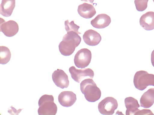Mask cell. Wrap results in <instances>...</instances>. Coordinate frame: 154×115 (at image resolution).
Here are the masks:
<instances>
[{"instance_id": "1", "label": "cell", "mask_w": 154, "mask_h": 115, "mask_svg": "<svg viewBox=\"0 0 154 115\" xmlns=\"http://www.w3.org/2000/svg\"><path fill=\"white\" fill-rule=\"evenodd\" d=\"M78 34L70 31L67 32L63 36L62 41L59 45V50L62 55L69 56L73 53L81 41V38Z\"/></svg>"}, {"instance_id": "2", "label": "cell", "mask_w": 154, "mask_h": 115, "mask_svg": "<svg viewBox=\"0 0 154 115\" xmlns=\"http://www.w3.org/2000/svg\"><path fill=\"white\" fill-rule=\"evenodd\" d=\"M80 90L88 102H94L101 96V91L92 78H87L82 80L80 84Z\"/></svg>"}, {"instance_id": "3", "label": "cell", "mask_w": 154, "mask_h": 115, "mask_svg": "<svg viewBox=\"0 0 154 115\" xmlns=\"http://www.w3.org/2000/svg\"><path fill=\"white\" fill-rule=\"evenodd\" d=\"M39 106L38 110V115H55L57 108L54 102L52 95L45 94L42 96L38 101Z\"/></svg>"}, {"instance_id": "4", "label": "cell", "mask_w": 154, "mask_h": 115, "mask_svg": "<svg viewBox=\"0 0 154 115\" xmlns=\"http://www.w3.org/2000/svg\"><path fill=\"white\" fill-rule=\"evenodd\" d=\"M133 82L137 89L143 90L148 86H154V75L149 74L145 71H139L134 75Z\"/></svg>"}, {"instance_id": "5", "label": "cell", "mask_w": 154, "mask_h": 115, "mask_svg": "<svg viewBox=\"0 0 154 115\" xmlns=\"http://www.w3.org/2000/svg\"><path fill=\"white\" fill-rule=\"evenodd\" d=\"M118 107L117 100L112 97L105 98L98 104L99 112L103 115H112Z\"/></svg>"}, {"instance_id": "6", "label": "cell", "mask_w": 154, "mask_h": 115, "mask_svg": "<svg viewBox=\"0 0 154 115\" xmlns=\"http://www.w3.org/2000/svg\"><path fill=\"white\" fill-rule=\"evenodd\" d=\"M92 58L91 51L86 48L79 50L75 55L74 61L75 66L78 68H84L91 62Z\"/></svg>"}, {"instance_id": "7", "label": "cell", "mask_w": 154, "mask_h": 115, "mask_svg": "<svg viewBox=\"0 0 154 115\" xmlns=\"http://www.w3.org/2000/svg\"><path fill=\"white\" fill-rule=\"evenodd\" d=\"M69 71L72 78L78 83L85 78H93L94 76L93 71L90 68L78 69L72 66L69 68Z\"/></svg>"}, {"instance_id": "8", "label": "cell", "mask_w": 154, "mask_h": 115, "mask_svg": "<svg viewBox=\"0 0 154 115\" xmlns=\"http://www.w3.org/2000/svg\"><path fill=\"white\" fill-rule=\"evenodd\" d=\"M19 29L18 24L13 20L5 21L1 18L0 31L7 37H12L16 35Z\"/></svg>"}, {"instance_id": "9", "label": "cell", "mask_w": 154, "mask_h": 115, "mask_svg": "<svg viewBox=\"0 0 154 115\" xmlns=\"http://www.w3.org/2000/svg\"><path fill=\"white\" fill-rule=\"evenodd\" d=\"M52 77L54 82L57 87L61 89L68 87L69 84L68 77L63 70L57 69L52 73Z\"/></svg>"}, {"instance_id": "10", "label": "cell", "mask_w": 154, "mask_h": 115, "mask_svg": "<svg viewBox=\"0 0 154 115\" xmlns=\"http://www.w3.org/2000/svg\"><path fill=\"white\" fill-rule=\"evenodd\" d=\"M76 99V94L71 91L62 92L58 96V100L60 104L66 107L72 106Z\"/></svg>"}, {"instance_id": "11", "label": "cell", "mask_w": 154, "mask_h": 115, "mask_svg": "<svg viewBox=\"0 0 154 115\" xmlns=\"http://www.w3.org/2000/svg\"><path fill=\"white\" fill-rule=\"evenodd\" d=\"M83 39L87 45L94 46H97L101 40V37L97 31L92 29L88 30L84 33Z\"/></svg>"}, {"instance_id": "12", "label": "cell", "mask_w": 154, "mask_h": 115, "mask_svg": "<svg viewBox=\"0 0 154 115\" xmlns=\"http://www.w3.org/2000/svg\"><path fill=\"white\" fill-rule=\"evenodd\" d=\"M111 22L110 17L107 14L101 13L98 15L91 22V25L98 29H102L108 26Z\"/></svg>"}, {"instance_id": "13", "label": "cell", "mask_w": 154, "mask_h": 115, "mask_svg": "<svg viewBox=\"0 0 154 115\" xmlns=\"http://www.w3.org/2000/svg\"><path fill=\"white\" fill-rule=\"evenodd\" d=\"M141 26L147 31L154 29V12L149 11L143 14L140 19Z\"/></svg>"}, {"instance_id": "14", "label": "cell", "mask_w": 154, "mask_h": 115, "mask_svg": "<svg viewBox=\"0 0 154 115\" xmlns=\"http://www.w3.org/2000/svg\"><path fill=\"white\" fill-rule=\"evenodd\" d=\"M77 11L80 16L86 19L91 18L96 13L93 6L86 3L79 5L78 7Z\"/></svg>"}, {"instance_id": "15", "label": "cell", "mask_w": 154, "mask_h": 115, "mask_svg": "<svg viewBox=\"0 0 154 115\" xmlns=\"http://www.w3.org/2000/svg\"><path fill=\"white\" fill-rule=\"evenodd\" d=\"M140 106L145 108H150L154 103V88L148 89L142 96L140 99Z\"/></svg>"}, {"instance_id": "16", "label": "cell", "mask_w": 154, "mask_h": 115, "mask_svg": "<svg viewBox=\"0 0 154 115\" xmlns=\"http://www.w3.org/2000/svg\"><path fill=\"white\" fill-rule=\"evenodd\" d=\"M125 104L126 108V115L134 114L140 110L138 109L140 106L137 100L132 97L126 98L125 99Z\"/></svg>"}, {"instance_id": "17", "label": "cell", "mask_w": 154, "mask_h": 115, "mask_svg": "<svg viewBox=\"0 0 154 115\" xmlns=\"http://www.w3.org/2000/svg\"><path fill=\"white\" fill-rule=\"evenodd\" d=\"M15 6V0H2L0 5V14L6 17L10 16Z\"/></svg>"}, {"instance_id": "18", "label": "cell", "mask_w": 154, "mask_h": 115, "mask_svg": "<svg viewBox=\"0 0 154 115\" xmlns=\"http://www.w3.org/2000/svg\"><path fill=\"white\" fill-rule=\"evenodd\" d=\"M11 54L9 49L7 47L0 46V63L4 65L10 61Z\"/></svg>"}, {"instance_id": "19", "label": "cell", "mask_w": 154, "mask_h": 115, "mask_svg": "<svg viewBox=\"0 0 154 115\" xmlns=\"http://www.w3.org/2000/svg\"><path fill=\"white\" fill-rule=\"evenodd\" d=\"M64 24L65 29L67 32L73 31L79 34H81L78 31L80 26L75 24L74 21H72L69 22V20H67L65 21Z\"/></svg>"}, {"instance_id": "20", "label": "cell", "mask_w": 154, "mask_h": 115, "mask_svg": "<svg viewBox=\"0 0 154 115\" xmlns=\"http://www.w3.org/2000/svg\"><path fill=\"white\" fill-rule=\"evenodd\" d=\"M149 0H135L134 3L136 9L139 11H143L147 8Z\"/></svg>"}, {"instance_id": "21", "label": "cell", "mask_w": 154, "mask_h": 115, "mask_svg": "<svg viewBox=\"0 0 154 115\" xmlns=\"http://www.w3.org/2000/svg\"><path fill=\"white\" fill-rule=\"evenodd\" d=\"M135 114H154L149 109H143L140 110L137 112Z\"/></svg>"}, {"instance_id": "22", "label": "cell", "mask_w": 154, "mask_h": 115, "mask_svg": "<svg viewBox=\"0 0 154 115\" xmlns=\"http://www.w3.org/2000/svg\"><path fill=\"white\" fill-rule=\"evenodd\" d=\"M10 108H11V109H9L8 111V112L10 114H18L19 113L20 111H21L23 109H19L18 110H17L15 108L13 107L12 106H11Z\"/></svg>"}, {"instance_id": "23", "label": "cell", "mask_w": 154, "mask_h": 115, "mask_svg": "<svg viewBox=\"0 0 154 115\" xmlns=\"http://www.w3.org/2000/svg\"><path fill=\"white\" fill-rule=\"evenodd\" d=\"M151 62L152 65L154 67V50L152 51L151 53Z\"/></svg>"}, {"instance_id": "24", "label": "cell", "mask_w": 154, "mask_h": 115, "mask_svg": "<svg viewBox=\"0 0 154 115\" xmlns=\"http://www.w3.org/2000/svg\"><path fill=\"white\" fill-rule=\"evenodd\" d=\"M82 1H84L86 2L91 3L92 4L93 3V2L94 0H81Z\"/></svg>"}, {"instance_id": "25", "label": "cell", "mask_w": 154, "mask_h": 115, "mask_svg": "<svg viewBox=\"0 0 154 115\" xmlns=\"http://www.w3.org/2000/svg\"><path fill=\"white\" fill-rule=\"evenodd\" d=\"M153 2H154V0H153Z\"/></svg>"}]
</instances>
